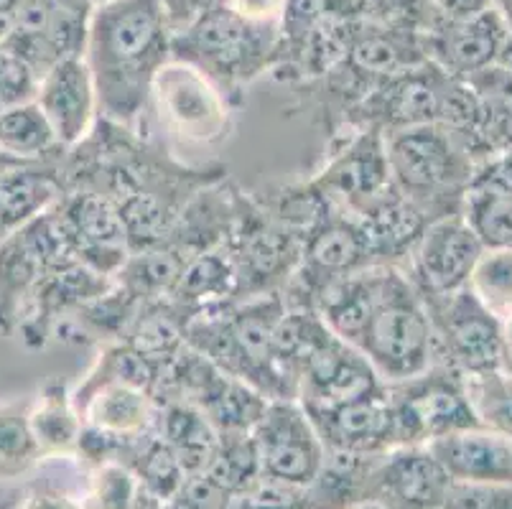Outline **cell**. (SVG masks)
<instances>
[{
    "label": "cell",
    "mask_w": 512,
    "mask_h": 509,
    "mask_svg": "<svg viewBox=\"0 0 512 509\" xmlns=\"http://www.w3.org/2000/svg\"><path fill=\"white\" fill-rule=\"evenodd\" d=\"M171 41L161 0H113L92 8L82 56L102 120L136 130L151 105L156 74L171 62Z\"/></svg>",
    "instance_id": "1"
},
{
    "label": "cell",
    "mask_w": 512,
    "mask_h": 509,
    "mask_svg": "<svg viewBox=\"0 0 512 509\" xmlns=\"http://www.w3.org/2000/svg\"><path fill=\"white\" fill-rule=\"evenodd\" d=\"M278 46V23L250 21L225 6L174 34L171 59L199 69L235 105L248 84L276 69Z\"/></svg>",
    "instance_id": "2"
},
{
    "label": "cell",
    "mask_w": 512,
    "mask_h": 509,
    "mask_svg": "<svg viewBox=\"0 0 512 509\" xmlns=\"http://www.w3.org/2000/svg\"><path fill=\"white\" fill-rule=\"evenodd\" d=\"M390 179L423 217L431 222L462 212L477 161L462 140L444 125H418L385 135Z\"/></svg>",
    "instance_id": "3"
},
{
    "label": "cell",
    "mask_w": 512,
    "mask_h": 509,
    "mask_svg": "<svg viewBox=\"0 0 512 509\" xmlns=\"http://www.w3.org/2000/svg\"><path fill=\"white\" fill-rule=\"evenodd\" d=\"M357 352L383 385L411 380L439 364V344L426 301L400 265H388L383 291L362 331Z\"/></svg>",
    "instance_id": "4"
},
{
    "label": "cell",
    "mask_w": 512,
    "mask_h": 509,
    "mask_svg": "<svg viewBox=\"0 0 512 509\" xmlns=\"http://www.w3.org/2000/svg\"><path fill=\"white\" fill-rule=\"evenodd\" d=\"M385 392L393 413L395 448L426 446L446 433L482 426L467 382L449 364L439 362L411 380L385 385Z\"/></svg>",
    "instance_id": "5"
},
{
    "label": "cell",
    "mask_w": 512,
    "mask_h": 509,
    "mask_svg": "<svg viewBox=\"0 0 512 509\" xmlns=\"http://www.w3.org/2000/svg\"><path fill=\"white\" fill-rule=\"evenodd\" d=\"M151 105L169 138L181 146L214 148L232 133V102L199 69L171 59L156 74Z\"/></svg>",
    "instance_id": "6"
},
{
    "label": "cell",
    "mask_w": 512,
    "mask_h": 509,
    "mask_svg": "<svg viewBox=\"0 0 512 509\" xmlns=\"http://www.w3.org/2000/svg\"><path fill=\"white\" fill-rule=\"evenodd\" d=\"M74 260L77 258L54 207L0 240V334H13L34 288L51 270Z\"/></svg>",
    "instance_id": "7"
},
{
    "label": "cell",
    "mask_w": 512,
    "mask_h": 509,
    "mask_svg": "<svg viewBox=\"0 0 512 509\" xmlns=\"http://www.w3.org/2000/svg\"><path fill=\"white\" fill-rule=\"evenodd\" d=\"M434 321L439 362L462 377L502 372V324L469 288L446 296H423Z\"/></svg>",
    "instance_id": "8"
},
{
    "label": "cell",
    "mask_w": 512,
    "mask_h": 509,
    "mask_svg": "<svg viewBox=\"0 0 512 509\" xmlns=\"http://www.w3.org/2000/svg\"><path fill=\"white\" fill-rule=\"evenodd\" d=\"M449 82L451 74L426 59L406 72L383 79L349 112L344 123L355 130H377L380 135H393L418 125H434L441 120Z\"/></svg>",
    "instance_id": "9"
},
{
    "label": "cell",
    "mask_w": 512,
    "mask_h": 509,
    "mask_svg": "<svg viewBox=\"0 0 512 509\" xmlns=\"http://www.w3.org/2000/svg\"><path fill=\"white\" fill-rule=\"evenodd\" d=\"M250 436L260 474L271 482L311 487L327 459V448L299 400H271Z\"/></svg>",
    "instance_id": "10"
},
{
    "label": "cell",
    "mask_w": 512,
    "mask_h": 509,
    "mask_svg": "<svg viewBox=\"0 0 512 509\" xmlns=\"http://www.w3.org/2000/svg\"><path fill=\"white\" fill-rule=\"evenodd\" d=\"M482 252V242L464 214H444L423 227L403 270L421 296H446L467 288Z\"/></svg>",
    "instance_id": "11"
},
{
    "label": "cell",
    "mask_w": 512,
    "mask_h": 509,
    "mask_svg": "<svg viewBox=\"0 0 512 509\" xmlns=\"http://www.w3.org/2000/svg\"><path fill=\"white\" fill-rule=\"evenodd\" d=\"M311 184L337 212L360 217L395 189L385 153V135L367 128L355 130L342 148L332 153Z\"/></svg>",
    "instance_id": "12"
},
{
    "label": "cell",
    "mask_w": 512,
    "mask_h": 509,
    "mask_svg": "<svg viewBox=\"0 0 512 509\" xmlns=\"http://www.w3.org/2000/svg\"><path fill=\"white\" fill-rule=\"evenodd\" d=\"M74 258L97 273L115 278L130 255L125 222L107 196L90 189H67L57 204Z\"/></svg>",
    "instance_id": "13"
},
{
    "label": "cell",
    "mask_w": 512,
    "mask_h": 509,
    "mask_svg": "<svg viewBox=\"0 0 512 509\" xmlns=\"http://www.w3.org/2000/svg\"><path fill=\"white\" fill-rule=\"evenodd\" d=\"M90 13L92 8L26 0L21 18L3 46L41 77L64 59L85 54Z\"/></svg>",
    "instance_id": "14"
},
{
    "label": "cell",
    "mask_w": 512,
    "mask_h": 509,
    "mask_svg": "<svg viewBox=\"0 0 512 509\" xmlns=\"http://www.w3.org/2000/svg\"><path fill=\"white\" fill-rule=\"evenodd\" d=\"M512 34L500 6L464 21L436 18L423 34V49L436 67L456 79H469L502 62Z\"/></svg>",
    "instance_id": "15"
},
{
    "label": "cell",
    "mask_w": 512,
    "mask_h": 509,
    "mask_svg": "<svg viewBox=\"0 0 512 509\" xmlns=\"http://www.w3.org/2000/svg\"><path fill=\"white\" fill-rule=\"evenodd\" d=\"M449 487V474L426 446H398L375 461L367 504L385 509H439Z\"/></svg>",
    "instance_id": "16"
},
{
    "label": "cell",
    "mask_w": 512,
    "mask_h": 509,
    "mask_svg": "<svg viewBox=\"0 0 512 509\" xmlns=\"http://www.w3.org/2000/svg\"><path fill=\"white\" fill-rule=\"evenodd\" d=\"M34 102L46 115L64 151L85 143L100 120L95 82L85 56L64 59L41 74Z\"/></svg>",
    "instance_id": "17"
},
{
    "label": "cell",
    "mask_w": 512,
    "mask_h": 509,
    "mask_svg": "<svg viewBox=\"0 0 512 509\" xmlns=\"http://www.w3.org/2000/svg\"><path fill=\"white\" fill-rule=\"evenodd\" d=\"M309 418L324 448L334 454L375 456L395 448L393 413L385 387L337 408L311 413Z\"/></svg>",
    "instance_id": "18"
},
{
    "label": "cell",
    "mask_w": 512,
    "mask_h": 509,
    "mask_svg": "<svg viewBox=\"0 0 512 509\" xmlns=\"http://www.w3.org/2000/svg\"><path fill=\"white\" fill-rule=\"evenodd\" d=\"M426 448L451 482L512 484V438L505 433L474 426L434 438Z\"/></svg>",
    "instance_id": "19"
},
{
    "label": "cell",
    "mask_w": 512,
    "mask_h": 509,
    "mask_svg": "<svg viewBox=\"0 0 512 509\" xmlns=\"http://www.w3.org/2000/svg\"><path fill=\"white\" fill-rule=\"evenodd\" d=\"M64 156L49 161H16L0 156V240L39 217L62 199Z\"/></svg>",
    "instance_id": "20"
},
{
    "label": "cell",
    "mask_w": 512,
    "mask_h": 509,
    "mask_svg": "<svg viewBox=\"0 0 512 509\" xmlns=\"http://www.w3.org/2000/svg\"><path fill=\"white\" fill-rule=\"evenodd\" d=\"M72 403L85 426L115 438H136L151 431L161 408L156 395L125 382H102L87 390H74Z\"/></svg>",
    "instance_id": "21"
},
{
    "label": "cell",
    "mask_w": 512,
    "mask_h": 509,
    "mask_svg": "<svg viewBox=\"0 0 512 509\" xmlns=\"http://www.w3.org/2000/svg\"><path fill=\"white\" fill-rule=\"evenodd\" d=\"M153 431L169 443L189 476L207 469L220 443V433L214 431L207 415L186 400H164L158 408Z\"/></svg>",
    "instance_id": "22"
},
{
    "label": "cell",
    "mask_w": 512,
    "mask_h": 509,
    "mask_svg": "<svg viewBox=\"0 0 512 509\" xmlns=\"http://www.w3.org/2000/svg\"><path fill=\"white\" fill-rule=\"evenodd\" d=\"M31 431L39 441L44 456L74 454L77 438L82 433V418L72 403V392L62 380H46L39 398L31 400Z\"/></svg>",
    "instance_id": "23"
},
{
    "label": "cell",
    "mask_w": 512,
    "mask_h": 509,
    "mask_svg": "<svg viewBox=\"0 0 512 509\" xmlns=\"http://www.w3.org/2000/svg\"><path fill=\"white\" fill-rule=\"evenodd\" d=\"M462 214L484 250L512 247V186L474 171L464 194Z\"/></svg>",
    "instance_id": "24"
},
{
    "label": "cell",
    "mask_w": 512,
    "mask_h": 509,
    "mask_svg": "<svg viewBox=\"0 0 512 509\" xmlns=\"http://www.w3.org/2000/svg\"><path fill=\"white\" fill-rule=\"evenodd\" d=\"M57 135L36 102H26L0 115V156L16 161H49L64 156Z\"/></svg>",
    "instance_id": "25"
},
{
    "label": "cell",
    "mask_w": 512,
    "mask_h": 509,
    "mask_svg": "<svg viewBox=\"0 0 512 509\" xmlns=\"http://www.w3.org/2000/svg\"><path fill=\"white\" fill-rule=\"evenodd\" d=\"M31 400L0 403V482H21L44 459L31 431Z\"/></svg>",
    "instance_id": "26"
},
{
    "label": "cell",
    "mask_w": 512,
    "mask_h": 509,
    "mask_svg": "<svg viewBox=\"0 0 512 509\" xmlns=\"http://www.w3.org/2000/svg\"><path fill=\"white\" fill-rule=\"evenodd\" d=\"M469 291L477 296L497 321L512 316V247L502 250H484L474 273L467 283Z\"/></svg>",
    "instance_id": "27"
},
{
    "label": "cell",
    "mask_w": 512,
    "mask_h": 509,
    "mask_svg": "<svg viewBox=\"0 0 512 509\" xmlns=\"http://www.w3.org/2000/svg\"><path fill=\"white\" fill-rule=\"evenodd\" d=\"M138 484L136 474L120 461H107L92 469L87 487V509H136Z\"/></svg>",
    "instance_id": "28"
},
{
    "label": "cell",
    "mask_w": 512,
    "mask_h": 509,
    "mask_svg": "<svg viewBox=\"0 0 512 509\" xmlns=\"http://www.w3.org/2000/svg\"><path fill=\"white\" fill-rule=\"evenodd\" d=\"M36 90H39V74L13 51L0 46V115L18 105L34 102Z\"/></svg>",
    "instance_id": "29"
},
{
    "label": "cell",
    "mask_w": 512,
    "mask_h": 509,
    "mask_svg": "<svg viewBox=\"0 0 512 509\" xmlns=\"http://www.w3.org/2000/svg\"><path fill=\"white\" fill-rule=\"evenodd\" d=\"M441 509H512V484L451 482Z\"/></svg>",
    "instance_id": "30"
},
{
    "label": "cell",
    "mask_w": 512,
    "mask_h": 509,
    "mask_svg": "<svg viewBox=\"0 0 512 509\" xmlns=\"http://www.w3.org/2000/svg\"><path fill=\"white\" fill-rule=\"evenodd\" d=\"M161 3H164L166 21H169L174 34L197 23L207 13L230 6V0H161Z\"/></svg>",
    "instance_id": "31"
},
{
    "label": "cell",
    "mask_w": 512,
    "mask_h": 509,
    "mask_svg": "<svg viewBox=\"0 0 512 509\" xmlns=\"http://www.w3.org/2000/svg\"><path fill=\"white\" fill-rule=\"evenodd\" d=\"M436 18L441 21H464L495 8V0H431Z\"/></svg>",
    "instance_id": "32"
},
{
    "label": "cell",
    "mask_w": 512,
    "mask_h": 509,
    "mask_svg": "<svg viewBox=\"0 0 512 509\" xmlns=\"http://www.w3.org/2000/svg\"><path fill=\"white\" fill-rule=\"evenodd\" d=\"M288 0H230V8L250 21L278 23Z\"/></svg>",
    "instance_id": "33"
},
{
    "label": "cell",
    "mask_w": 512,
    "mask_h": 509,
    "mask_svg": "<svg viewBox=\"0 0 512 509\" xmlns=\"http://www.w3.org/2000/svg\"><path fill=\"white\" fill-rule=\"evenodd\" d=\"M16 509H87V504L77 502V499L57 492V489H49V492L26 494V499Z\"/></svg>",
    "instance_id": "34"
},
{
    "label": "cell",
    "mask_w": 512,
    "mask_h": 509,
    "mask_svg": "<svg viewBox=\"0 0 512 509\" xmlns=\"http://www.w3.org/2000/svg\"><path fill=\"white\" fill-rule=\"evenodd\" d=\"M23 6H26V0H0V46L13 34Z\"/></svg>",
    "instance_id": "35"
},
{
    "label": "cell",
    "mask_w": 512,
    "mask_h": 509,
    "mask_svg": "<svg viewBox=\"0 0 512 509\" xmlns=\"http://www.w3.org/2000/svg\"><path fill=\"white\" fill-rule=\"evenodd\" d=\"M26 499V492L18 482H0V509H16Z\"/></svg>",
    "instance_id": "36"
},
{
    "label": "cell",
    "mask_w": 512,
    "mask_h": 509,
    "mask_svg": "<svg viewBox=\"0 0 512 509\" xmlns=\"http://www.w3.org/2000/svg\"><path fill=\"white\" fill-rule=\"evenodd\" d=\"M502 372L512 377V316L502 321Z\"/></svg>",
    "instance_id": "37"
},
{
    "label": "cell",
    "mask_w": 512,
    "mask_h": 509,
    "mask_svg": "<svg viewBox=\"0 0 512 509\" xmlns=\"http://www.w3.org/2000/svg\"><path fill=\"white\" fill-rule=\"evenodd\" d=\"M51 3H64V6H82V8H92L87 0H51Z\"/></svg>",
    "instance_id": "38"
},
{
    "label": "cell",
    "mask_w": 512,
    "mask_h": 509,
    "mask_svg": "<svg viewBox=\"0 0 512 509\" xmlns=\"http://www.w3.org/2000/svg\"><path fill=\"white\" fill-rule=\"evenodd\" d=\"M502 13H505L507 18V26H510V34H512V0H507L505 8H502Z\"/></svg>",
    "instance_id": "39"
},
{
    "label": "cell",
    "mask_w": 512,
    "mask_h": 509,
    "mask_svg": "<svg viewBox=\"0 0 512 509\" xmlns=\"http://www.w3.org/2000/svg\"><path fill=\"white\" fill-rule=\"evenodd\" d=\"M500 64H505L507 69H512V41H510V46H507V51H505V56H502Z\"/></svg>",
    "instance_id": "40"
},
{
    "label": "cell",
    "mask_w": 512,
    "mask_h": 509,
    "mask_svg": "<svg viewBox=\"0 0 512 509\" xmlns=\"http://www.w3.org/2000/svg\"><path fill=\"white\" fill-rule=\"evenodd\" d=\"M87 3H90L92 8H97V6H105V3H113V0H87Z\"/></svg>",
    "instance_id": "41"
},
{
    "label": "cell",
    "mask_w": 512,
    "mask_h": 509,
    "mask_svg": "<svg viewBox=\"0 0 512 509\" xmlns=\"http://www.w3.org/2000/svg\"><path fill=\"white\" fill-rule=\"evenodd\" d=\"M352 509H385L380 504H360V507H352Z\"/></svg>",
    "instance_id": "42"
},
{
    "label": "cell",
    "mask_w": 512,
    "mask_h": 509,
    "mask_svg": "<svg viewBox=\"0 0 512 509\" xmlns=\"http://www.w3.org/2000/svg\"><path fill=\"white\" fill-rule=\"evenodd\" d=\"M495 3H497V6H500V8H505V3H507V0H495Z\"/></svg>",
    "instance_id": "43"
}]
</instances>
